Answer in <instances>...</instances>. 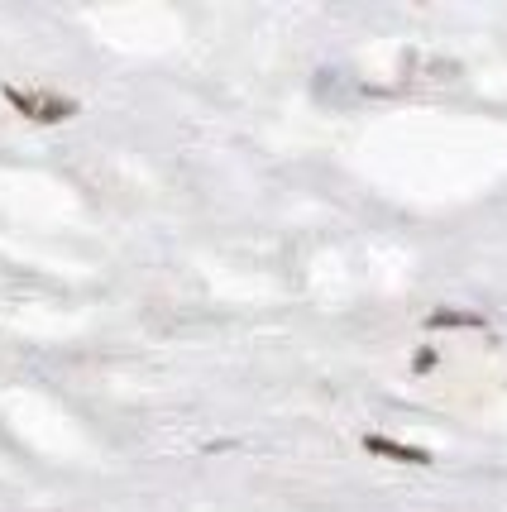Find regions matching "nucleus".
I'll return each mask as SVG.
<instances>
[{
	"instance_id": "f257e3e1",
	"label": "nucleus",
	"mask_w": 507,
	"mask_h": 512,
	"mask_svg": "<svg viewBox=\"0 0 507 512\" xmlns=\"http://www.w3.org/2000/svg\"><path fill=\"white\" fill-rule=\"evenodd\" d=\"M5 101H10V106H15L20 115L39 120V125H58V120H72V115H77V101H72V96H58V91L5 87Z\"/></svg>"
},
{
	"instance_id": "f03ea898",
	"label": "nucleus",
	"mask_w": 507,
	"mask_h": 512,
	"mask_svg": "<svg viewBox=\"0 0 507 512\" xmlns=\"http://www.w3.org/2000/svg\"><path fill=\"white\" fill-rule=\"evenodd\" d=\"M364 450L383 455V460H397V465H431V450L402 446V441H388V436H364Z\"/></svg>"
},
{
	"instance_id": "7ed1b4c3",
	"label": "nucleus",
	"mask_w": 507,
	"mask_h": 512,
	"mask_svg": "<svg viewBox=\"0 0 507 512\" xmlns=\"http://www.w3.org/2000/svg\"><path fill=\"white\" fill-rule=\"evenodd\" d=\"M431 326L441 331V326H484V321L469 316V312H431Z\"/></svg>"
}]
</instances>
